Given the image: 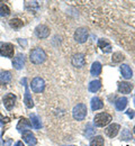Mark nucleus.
I'll list each match as a JSON object with an SVG mask.
<instances>
[{"label":"nucleus","instance_id":"1","mask_svg":"<svg viewBox=\"0 0 135 146\" xmlns=\"http://www.w3.org/2000/svg\"><path fill=\"white\" fill-rule=\"evenodd\" d=\"M29 60H31V62L33 64H42L46 60V53L44 52L43 48L35 47L29 53Z\"/></svg>","mask_w":135,"mask_h":146},{"label":"nucleus","instance_id":"2","mask_svg":"<svg viewBox=\"0 0 135 146\" xmlns=\"http://www.w3.org/2000/svg\"><path fill=\"white\" fill-rule=\"evenodd\" d=\"M112 121V116L107 112H100L97 113L94 118V123L97 127H105Z\"/></svg>","mask_w":135,"mask_h":146},{"label":"nucleus","instance_id":"3","mask_svg":"<svg viewBox=\"0 0 135 146\" xmlns=\"http://www.w3.org/2000/svg\"><path fill=\"white\" fill-rule=\"evenodd\" d=\"M72 116L76 120H83L87 116V106L84 104H78L72 110Z\"/></svg>","mask_w":135,"mask_h":146},{"label":"nucleus","instance_id":"4","mask_svg":"<svg viewBox=\"0 0 135 146\" xmlns=\"http://www.w3.org/2000/svg\"><path fill=\"white\" fill-rule=\"evenodd\" d=\"M21 83H24V87H25V96H24L25 106L31 109V108L34 107V101H33L32 96H31V92H29V88H28V84H27V79L24 78V79L21 80Z\"/></svg>","mask_w":135,"mask_h":146},{"label":"nucleus","instance_id":"5","mask_svg":"<svg viewBox=\"0 0 135 146\" xmlns=\"http://www.w3.org/2000/svg\"><path fill=\"white\" fill-rule=\"evenodd\" d=\"M88 37H89V32L86 27H79L74 32V39H76V42L80 43V44L86 43Z\"/></svg>","mask_w":135,"mask_h":146},{"label":"nucleus","instance_id":"6","mask_svg":"<svg viewBox=\"0 0 135 146\" xmlns=\"http://www.w3.org/2000/svg\"><path fill=\"white\" fill-rule=\"evenodd\" d=\"M31 87H32V90L35 92V93H41V92L44 91L45 89V82L42 78L36 76L32 80V83H31Z\"/></svg>","mask_w":135,"mask_h":146},{"label":"nucleus","instance_id":"7","mask_svg":"<svg viewBox=\"0 0 135 146\" xmlns=\"http://www.w3.org/2000/svg\"><path fill=\"white\" fill-rule=\"evenodd\" d=\"M15 52V47L10 43H3L0 45V55L5 57H13Z\"/></svg>","mask_w":135,"mask_h":146},{"label":"nucleus","instance_id":"8","mask_svg":"<svg viewBox=\"0 0 135 146\" xmlns=\"http://www.w3.org/2000/svg\"><path fill=\"white\" fill-rule=\"evenodd\" d=\"M16 96L14 94V93H7L5 97H3V99H2V102H3V106H5V108L8 110H11L14 108V106H15V104H16Z\"/></svg>","mask_w":135,"mask_h":146},{"label":"nucleus","instance_id":"9","mask_svg":"<svg viewBox=\"0 0 135 146\" xmlns=\"http://www.w3.org/2000/svg\"><path fill=\"white\" fill-rule=\"evenodd\" d=\"M71 63L74 68H78V69H81L82 66H84L86 64V57L84 55L81 54V53H77L72 56L71 58Z\"/></svg>","mask_w":135,"mask_h":146},{"label":"nucleus","instance_id":"10","mask_svg":"<svg viewBox=\"0 0 135 146\" xmlns=\"http://www.w3.org/2000/svg\"><path fill=\"white\" fill-rule=\"evenodd\" d=\"M23 139H24L25 143H27L28 146H35L37 144V139H36L35 135L31 130L23 131Z\"/></svg>","mask_w":135,"mask_h":146},{"label":"nucleus","instance_id":"11","mask_svg":"<svg viewBox=\"0 0 135 146\" xmlns=\"http://www.w3.org/2000/svg\"><path fill=\"white\" fill-rule=\"evenodd\" d=\"M35 34L39 38H47L50 36V28L46 25H39L35 28Z\"/></svg>","mask_w":135,"mask_h":146},{"label":"nucleus","instance_id":"12","mask_svg":"<svg viewBox=\"0 0 135 146\" xmlns=\"http://www.w3.org/2000/svg\"><path fill=\"white\" fill-rule=\"evenodd\" d=\"M119 129H120V126L118 124H110L108 127L105 129V133L108 137L110 138H114L117 136V134L119 133Z\"/></svg>","mask_w":135,"mask_h":146},{"label":"nucleus","instance_id":"13","mask_svg":"<svg viewBox=\"0 0 135 146\" xmlns=\"http://www.w3.org/2000/svg\"><path fill=\"white\" fill-rule=\"evenodd\" d=\"M24 64H25V55L21 54V53L17 54L13 61V66L16 70H21L24 68Z\"/></svg>","mask_w":135,"mask_h":146},{"label":"nucleus","instance_id":"14","mask_svg":"<svg viewBox=\"0 0 135 146\" xmlns=\"http://www.w3.org/2000/svg\"><path fill=\"white\" fill-rule=\"evenodd\" d=\"M133 89V84L130 83V82H126V81H123V82H118V91L120 93H130Z\"/></svg>","mask_w":135,"mask_h":146},{"label":"nucleus","instance_id":"15","mask_svg":"<svg viewBox=\"0 0 135 146\" xmlns=\"http://www.w3.org/2000/svg\"><path fill=\"white\" fill-rule=\"evenodd\" d=\"M98 46L104 53H110L112 52V45L107 39H99L98 40Z\"/></svg>","mask_w":135,"mask_h":146},{"label":"nucleus","instance_id":"16","mask_svg":"<svg viewBox=\"0 0 135 146\" xmlns=\"http://www.w3.org/2000/svg\"><path fill=\"white\" fill-rule=\"evenodd\" d=\"M28 128H32V124H31V120H28V119H26V118H20L19 121H18V124H17V130H26V129H28Z\"/></svg>","mask_w":135,"mask_h":146},{"label":"nucleus","instance_id":"17","mask_svg":"<svg viewBox=\"0 0 135 146\" xmlns=\"http://www.w3.org/2000/svg\"><path fill=\"white\" fill-rule=\"evenodd\" d=\"M120 73H122L123 78L126 79V80L127 79H131L133 76V71H132V69L127 64H122L120 65Z\"/></svg>","mask_w":135,"mask_h":146},{"label":"nucleus","instance_id":"18","mask_svg":"<svg viewBox=\"0 0 135 146\" xmlns=\"http://www.w3.org/2000/svg\"><path fill=\"white\" fill-rule=\"evenodd\" d=\"M102 107H104V102H102V100H101L100 98L94 97V98L91 99V109L94 110V111L102 109Z\"/></svg>","mask_w":135,"mask_h":146},{"label":"nucleus","instance_id":"19","mask_svg":"<svg viewBox=\"0 0 135 146\" xmlns=\"http://www.w3.org/2000/svg\"><path fill=\"white\" fill-rule=\"evenodd\" d=\"M115 106H116V109L119 110V111L124 110L125 108H126V106H127V99H126L125 97H120V98H118V99L116 100Z\"/></svg>","mask_w":135,"mask_h":146},{"label":"nucleus","instance_id":"20","mask_svg":"<svg viewBox=\"0 0 135 146\" xmlns=\"http://www.w3.org/2000/svg\"><path fill=\"white\" fill-rule=\"evenodd\" d=\"M9 26L13 29H20L24 26V21L19 18H13L9 20Z\"/></svg>","mask_w":135,"mask_h":146},{"label":"nucleus","instance_id":"21","mask_svg":"<svg viewBox=\"0 0 135 146\" xmlns=\"http://www.w3.org/2000/svg\"><path fill=\"white\" fill-rule=\"evenodd\" d=\"M29 119H31V124H32V127H34L35 129H39L42 127V124H41V120L39 118L35 115V113H32L29 116Z\"/></svg>","mask_w":135,"mask_h":146},{"label":"nucleus","instance_id":"22","mask_svg":"<svg viewBox=\"0 0 135 146\" xmlns=\"http://www.w3.org/2000/svg\"><path fill=\"white\" fill-rule=\"evenodd\" d=\"M13 79V75L9 71H1L0 72V81L2 83H8Z\"/></svg>","mask_w":135,"mask_h":146},{"label":"nucleus","instance_id":"23","mask_svg":"<svg viewBox=\"0 0 135 146\" xmlns=\"http://www.w3.org/2000/svg\"><path fill=\"white\" fill-rule=\"evenodd\" d=\"M90 73L94 75V76H97L101 73V64L99 62H95L92 63L91 65V69H90Z\"/></svg>","mask_w":135,"mask_h":146},{"label":"nucleus","instance_id":"24","mask_svg":"<svg viewBox=\"0 0 135 146\" xmlns=\"http://www.w3.org/2000/svg\"><path fill=\"white\" fill-rule=\"evenodd\" d=\"M100 87H101V82L99 80H94L89 83V91L95 93L100 89Z\"/></svg>","mask_w":135,"mask_h":146},{"label":"nucleus","instance_id":"25","mask_svg":"<svg viewBox=\"0 0 135 146\" xmlns=\"http://www.w3.org/2000/svg\"><path fill=\"white\" fill-rule=\"evenodd\" d=\"M95 133H96V129L92 126V124H88L87 127H86V130H84L86 137H87V138H90V137H92V136L95 135Z\"/></svg>","mask_w":135,"mask_h":146},{"label":"nucleus","instance_id":"26","mask_svg":"<svg viewBox=\"0 0 135 146\" xmlns=\"http://www.w3.org/2000/svg\"><path fill=\"white\" fill-rule=\"evenodd\" d=\"M104 144H105V141L102 136H96L90 142V146H104Z\"/></svg>","mask_w":135,"mask_h":146},{"label":"nucleus","instance_id":"27","mask_svg":"<svg viewBox=\"0 0 135 146\" xmlns=\"http://www.w3.org/2000/svg\"><path fill=\"white\" fill-rule=\"evenodd\" d=\"M10 15V9L7 5L5 3H0V16L2 17H7Z\"/></svg>","mask_w":135,"mask_h":146},{"label":"nucleus","instance_id":"28","mask_svg":"<svg viewBox=\"0 0 135 146\" xmlns=\"http://www.w3.org/2000/svg\"><path fill=\"white\" fill-rule=\"evenodd\" d=\"M120 139L122 141H130L132 139V133L130 129H123L120 134Z\"/></svg>","mask_w":135,"mask_h":146},{"label":"nucleus","instance_id":"29","mask_svg":"<svg viewBox=\"0 0 135 146\" xmlns=\"http://www.w3.org/2000/svg\"><path fill=\"white\" fill-rule=\"evenodd\" d=\"M124 55L122 54V53H119V52H116L113 54V57H112V61H113V63H120L122 61H124Z\"/></svg>","mask_w":135,"mask_h":146},{"label":"nucleus","instance_id":"30","mask_svg":"<svg viewBox=\"0 0 135 146\" xmlns=\"http://www.w3.org/2000/svg\"><path fill=\"white\" fill-rule=\"evenodd\" d=\"M25 7L28 9V10H33V8H35V10L39 8V2L37 1H32V2H29V1H26L25 2Z\"/></svg>","mask_w":135,"mask_h":146},{"label":"nucleus","instance_id":"31","mask_svg":"<svg viewBox=\"0 0 135 146\" xmlns=\"http://www.w3.org/2000/svg\"><path fill=\"white\" fill-rule=\"evenodd\" d=\"M125 112H126V115H127L131 119H133V118L135 117V111L133 109H128L127 111H125Z\"/></svg>","mask_w":135,"mask_h":146},{"label":"nucleus","instance_id":"32","mask_svg":"<svg viewBox=\"0 0 135 146\" xmlns=\"http://www.w3.org/2000/svg\"><path fill=\"white\" fill-rule=\"evenodd\" d=\"M18 43H19V44L21 45V46H24V47H25V46H27V42H26L25 39H21V38H18Z\"/></svg>","mask_w":135,"mask_h":146},{"label":"nucleus","instance_id":"33","mask_svg":"<svg viewBox=\"0 0 135 146\" xmlns=\"http://www.w3.org/2000/svg\"><path fill=\"white\" fill-rule=\"evenodd\" d=\"M3 125H5V118L0 115V127H1V126H3Z\"/></svg>","mask_w":135,"mask_h":146},{"label":"nucleus","instance_id":"34","mask_svg":"<svg viewBox=\"0 0 135 146\" xmlns=\"http://www.w3.org/2000/svg\"><path fill=\"white\" fill-rule=\"evenodd\" d=\"M11 145V141L9 139V141H7V142H5V144H3V146H10Z\"/></svg>","mask_w":135,"mask_h":146},{"label":"nucleus","instance_id":"35","mask_svg":"<svg viewBox=\"0 0 135 146\" xmlns=\"http://www.w3.org/2000/svg\"><path fill=\"white\" fill-rule=\"evenodd\" d=\"M14 146H24V144H23V142H21V141H18V142H17Z\"/></svg>","mask_w":135,"mask_h":146},{"label":"nucleus","instance_id":"36","mask_svg":"<svg viewBox=\"0 0 135 146\" xmlns=\"http://www.w3.org/2000/svg\"><path fill=\"white\" fill-rule=\"evenodd\" d=\"M134 134H135V126H134Z\"/></svg>","mask_w":135,"mask_h":146},{"label":"nucleus","instance_id":"37","mask_svg":"<svg viewBox=\"0 0 135 146\" xmlns=\"http://www.w3.org/2000/svg\"><path fill=\"white\" fill-rule=\"evenodd\" d=\"M70 146H76V145H70Z\"/></svg>","mask_w":135,"mask_h":146},{"label":"nucleus","instance_id":"38","mask_svg":"<svg viewBox=\"0 0 135 146\" xmlns=\"http://www.w3.org/2000/svg\"><path fill=\"white\" fill-rule=\"evenodd\" d=\"M134 102H135V97H134Z\"/></svg>","mask_w":135,"mask_h":146},{"label":"nucleus","instance_id":"39","mask_svg":"<svg viewBox=\"0 0 135 146\" xmlns=\"http://www.w3.org/2000/svg\"><path fill=\"white\" fill-rule=\"evenodd\" d=\"M0 142H1V141H0Z\"/></svg>","mask_w":135,"mask_h":146}]
</instances>
